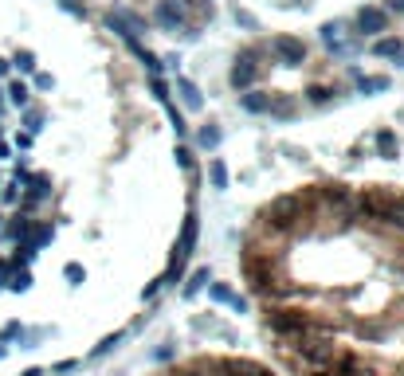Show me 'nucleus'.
Masks as SVG:
<instances>
[{"label":"nucleus","instance_id":"nucleus-1","mask_svg":"<svg viewBox=\"0 0 404 376\" xmlns=\"http://www.w3.org/2000/svg\"><path fill=\"white\" fill-rule=\"evenodd\" d=\"M263 326L282 341H294L302 337V333H330V321L318 317L314 310H294V306H267V314H263Z\"/></svg>","mask_w":404,"mask_h":376},{"label":"nucleus","instance_id":"nucleus-2","mask_svg":"<svg viewBox=\"0 0 404 376\" xmlns=\"http://www.w3.org/2000/svg\"><path fill=\"white\" fill-rule=\"evenodd\" d=\"M392 200H396V192L392 188H361V192H354V208H357V219L361 224H377V228H385V219H389L392 212Z\"/></svg>","mask_w":404,"mask_h":376},{"label":"nucleus","instance_id":"nucleus-3","mask_svg":"<svg viewBox=\"0 0 404 376\" xmlns=\"http://www.w3.org/2000/svg\"><path fill=\"white\" fill-rule=\"evenodd\" d=\"M267 55H275L282 67H298V63H307V43L298 36H275L267 43Z\"/></svg>","mask_w":404,"mask_h":376},{"label":"nucleus","instance_id":"nucleus-4","mask_svg":"<svg viewBox=\"0 0 404 376\" xmlns=\"http://www.w3.org/2000/svg\"><path fill=\"white\" fill-rule=\"evenodd\" d=\"M263 79V67H259L256 59H247V55H235L232 63V75H228V83H232V90H251V86Z\"/></svg>","mask_w":404,"mask_h":376},{"label":"nucleus","instance_id":"nucleus-5","mask_svg":"<svg viewBox=\"0 0 404 376\" xmlns=\"http://www.w3.org/2000/svg\"><path fill=\"white\" fill-rule=\"evenodd\" d=\"M106 24L118 32V36H137V32H149V20L146 16H137V12H130V8H110L106 12Z\"/></svg>","mask_w":404,"mask_h":376},{"label":"nucleus","instance_id":"nucleus-6","mask_svg":"<svg viewBox=\"0 0 404 376\" xmlns=\"http://www.w3.org/2000/svg\"><path fill=\"white\" fill-rule=\"evenodd\" d=\"M153 24H161L165 32H181L184 24H189V16H184V8L177 4V0H157V8H153Z\"/></svg>","mask_w":404,"mask_h":376},{"label":"nucleus","instance_id":"nucleus-7","mask_svg":"<svg viewBox=\"0 0 404 376\" xmlns=\"http://www.w3.org/2000/svg\"><path fill=\"white\" fill-rule=\"evenodd\" d=\"M357 32L361 36H381V32H389V12L381 8V4H365L361 12H357Z\"/></svg>","mask_w":404,"mask_h":376},{"label":"nucleus","instance_id":"nucleus-8","mask_svg":"<svg viewBox=\"0 0 404 376\" xmlns=\"http://www.w3.org/2000/svg\"><path fill=\"white\" fill-rule=\"evenodd\" d=\"M322 43H326L334 55H349V51L357 48V39H345V24L342 20H334V24L322 28Z\"/></svg>","mask_w":404,"mask_h":376},{"label":"nucleus","instance_id":"nucleus-9","mask_svg":"<svg viewBox=\"0 0 404 376\" xmlns=\"http://www.w3.org/2000/svg\"><path fill=\"white\" fill-rule=\"evenodd\" d=\"M209 298H212V302H220V306H232L235 314H244V310H247V302L232 290V286H228V282H216V279H212L209 282Z\"/></svg>","mask_w":404,"mask_h":376},{"label":"nucleus","instance_id":"nucleus-10","mask_svg":"<svg viewBox=\"0 0 404 376\" xmlns=\"http://www.w3.org/2000/svg\"><path fill=\"white\" fill-rule=\"evenodd\" d=\"M373 146H377V153L385 161H396V157H401V137L392 134L389 126H381L377 134H373Z\"/></svg>","mask_w":404,"mask_h":376},{"label":"nucleus","instance_id":"nucleus-11","mask_svg":"<svg viewBox=\"0 0 404 376\" xmlns=\"http://www.w3.org/2000/svg\"><path fill=\"white\" fill-rule=\"evenodd\" d=\"M267 114L271 118H279V121H291L294 114H298V102H294L291 95H271L267 98Z\"/></svg>","mask_w":404,"mask_h":376},{"label":"nucleus","instance_id":"nucleus-12","mask_svg":"<svg viewBox=\"0 0 404 376\" xmlns=\"http://www.w3.org/2000/svg\"><path fill=\"white\" fill-rule=\"evenodd\" d=\"M267 90H259V86H251V90H240V106L247 110V114H267Z\"/></svg>","mask_w":404,"mask_h":376},{"label":"nucleus","instance_id":"nucleus-13","mask_svg":"<svg viewBox=\"0 0 404 376\" xmlns=\"http://www.w3.org/2000/svg\"><path fill=\"white\" fill-rule=\"evenodd\" d=\"M32 224H36V219L28 216V212H16L12 219H8V224H4V235H8V239H28V231H32Z\"/></svg>","mask_w":404,"mask_h":376},{"label":"nucleus","instance_id":"nucleus-14","mask_svg":"<svg viewBox=\"0 0 404 376\" xmlns=\"http://www.w3.org/2000/svg\"><path fill=\"white\" fill-rule=\"evenodd\" d=\"M373 55H377V59H396V55H404V39L401 36H381L377 43H373Z\"/></svg>","mask_w":404,"mask_h":376},{"label":"nucleus","instance_id":"nucleus-15","mask_svg":"<svg viewBox=\"0 0 404 376\" xmlns=\"http://www.w3.org/2000/svg\"><path fill=\"white\" fill-rule=\"evenodd\" d=\"M220 141H224V134H220V126H216V121H204V126H200V130H196V146L200 149H220Z\"/></svg>","mask_w":404,"mask_h":376},{"label":"nucleus","instance_id":"nucleus-16","mask_svg":"<svg viewBox=\"0 0 404 376\" xmlns=\"http://www.w3.org/2000/svg\"><path fill=\"white\" fill-rule=\"evenodd\" d=\"M55 239V228H51V224H44V219H36V224H32V231H28V239H20V243H32V247H48V243Z\"/></svg>","mask_w":404,"mask_h":376},{"label":"nucleus","instance_id":"nucleus-17","mask_svg":"<svg viewBox=\"0 0 404 376\" xmlns=\"http://www.w3.org/2000/svg\"><path fill=\"white\" fill-rule=\"evenodd\" d=\"M177 95H181V102L189 110H200V102H204V98H200V86L189 83V79H177Z\"/></svg>","mask_w":404,"mask_h":376},{"label":"nucleus","instance_id":"nucleus-18","mask_svg":"<svg viewBox=\"0 0 404 376\" xmlns=\"http://www.w3.org/2000/svg\"><path fill=\"white\" fill-rule=\"evenodd\" d=\"M24 184H28V196H36V200H48L51 196V177L48 172H32Z\"/></svg>","mask_w":404,"mask_h":376},{"label":"nucleus","instance_id":"nucleus-19","mask_svg":"<svg viewBox=\"0 0 404 376\" xmlns=\"http://www.w3.org/2000/svg\"><path fill=\"white\" fill-rule=\"evenodd\" d=\"M354 79H357V90H361V95L389 90V79H385V75H354Z\"/></svg>","mask_w":404,"mask_h":376},{"label":"nucleus","instance_id":"nucleus-20","mask_svg":"<svg viewBox=\"0 0 404 376\" xmlns=\"http://www.w3.org/2000/svg\"><path fill=\"white\" fill-rule=\"evenodd\" d=\"M209 282H212V270H209V267H196V270H193V279L184 282V298H193V294H200L204 286H209Z\"/></svg>","mask_w":404,"mask_h":376},{"label":"nucleus","instance_id":"nucleus-21","mask_svg":"<svg viewBox=\"0 0 404 376\" xmlns=\"http://www.w3.org/2000/svg\"><path fill=\"white\" fill-rule=\"evenodd\" d=\"M330 98H338V86H326V83H314L307 90V102L310 106H326V102H330Z\"/></svg>","mask_w":404,"mask_h":376},{"label":"nucleus","instance_id":"nucleus-22","mask_svg":"<svg viewBox=\"0 0 404 376\" xmlns=\"http://www.w3.org/2000/svg\"><path fill=\"white\" fill-rule=\"evenodd\" d=\"M392 317H381V321H369V326H357V333L365 341H385V333H389Z\"/></svg>","mask_w":404,"mask_h":376},{"label":"nucleus","instance_id":"nucleus-23","mask_svg":"<svg viewBox=\"0 0 404 376\" xmlns=\"http://www.w3.org/2000/svg\"><path fill=\"white\" fill-rule=\"evenodd\" d=\"M209 181H212V188H216V192H224V188H228V165H224L220 157L209 161Z\"/></svg>","mask_w":404,"mask_h":376},{"label":"nucleus","instance_id":"nucleus-24","mask_svg":"<svg viewBox=\"0 0 404 376\" xmlns=\"http://www.w3.org/2000/svg\"><path fill=\"white\" fill-rule=\"evenodd\" d=\"M8 290H16V294L32 290V270H28V267H16V275H8Z\"/></svg>","mask_w":404,"mask_h":376},{"label":"nucleus","instance_id":"nucleus-25","mask_svg":"<svg viewBox=\"0 0 404 376\" xmlns=\"http://www.w3.org/2000/svg\"><path fill=\"white\" fill-rule=\"evenodd\" d=\"M24 130L28 134H39L44 130V110L39 106H24Z\"/></svg>","mask_w":404,"mask_h":376},{"label":"nucleus","instance_id":"nucleus-26","mask_svg":"<svg viewBox=\"0 0 404 376\" xmlns=\"http://www.w3.org/2000/svg\"><path fill=\"white\" fill-rule=\"evenodd\" d=\"M4 95H8V102H12V106L24 110V106H28V98H32V90H28L24 83H8V90H4Z\"/></svg>","mask_w":404,"mask_h":376},{"label":"nucleus","instance_id":"nucleus-27","mask_svg":"<svg viewBox=\"0 0 404 376\" xmlns=\"http://www.w3.org/2000/svg\"><path fill=\"white\" fill-rule=\"evenodd\" d=\"M39 251L32 247V243H16V255H12V267H28L32 259H36Z\"/></svg>","mask_w":404,"mask_h":376},{"label":"nucleus","instance_id":"nucleus-28","mask_svg":"<svg viewBox=\"0 0 404 376\" xmlns=\"http://www.w3.org/2000/svg\"><path fill=\"white\" fill-rule=\"evenodd\" d=\"M173 157H177V165H181V169L189 172V177H196V161H193V149L177 146V153H173Z\"/></svg>","mask_w":404,"mask_h":376},{"label":"nucleus","instance_id":"nucleus-29","mask_svg":"<svg viewBox=\"0 0 404 376\" xmlns=\"http://www.w3.org/2000/svg\"><path fill=\"white\" fill-rule=\"evenodd\" d=\"M16 337H24V326H20V321H8V326L0 329V345H8V341H16Z\"/></svg>","mask_w":404,"mask_h":376},{"label":"nucleus","instance_id":"nucleus-30","mask_svg":"<svg viewBox=\"0 0 404 376\" xmlns=\"http://www.w3.org/2000/svg\"><path fill=\"white\" fill-rule=\"evenodd\" d=\"M16 67H20V71H24V75H32V71H36V55H32V51H16Z\"/></svg>","mask_w":404,"mask_h":376},{"label":"nucleus","instance_id":"nucleus-31","mask_svg":"<svg viewBox=\"0 0 404 376\" xmlns=\"http://www.w3.org/2000/svg\"><path fill=\"white\" fill-rule=\"evenodd\" d=\"M149 90H153V98H157V102H169V83H165L161 75H153V83H149Z\"/></svg>","mask_w":404,"mask_h":376},{"label":"nucleus","instance_id":"nucleus-32","mask_svg":"<svg viewBox=\"0 0 404 376\" xmlns=\"http://www.w3.org/2000/svg\"><path fill=\"white\" fill-rule=\"evenodd\" d=\"M0 200H4V204H16V200H20V181L4 184V188H0Z\"/></svg>","mask_w":404,"mask_h":376},{"label":"nucleus","instance_id":"nucleus-33","mask_svg":"<svg viewBox=\"0 0 404 376\" xmlns=\"http://www.w3.org/2000/svg\"><path fill=\"white\" fill-rule=\"evenodd\" d=\"M59 8L63 12H71V16H79V20H86V4L83 0H59Z\"/></svg>","mask_w":404,"mask_h":376},{"label":"nucleus","instance_id":"nucleus-34","mask_svg":"<svg viewBox=\"0 0 404 376\" xmlns=\"http://www.w3.org/2000/svg\"><path fill=\"white\" fill-rule=\"evenodd\" d=\"M165 106H169V121H173V130H177V137L184 134V130H189V126H184V114L177 106H173V102H165Z\"/></svg>","mask_w":404,"mask_h":376},{"label":"nucleus","instance_id":"nucleus-35","mask_svg":"<svg viewBox=\"0 0 404 376\" xmlns=\"http://www.w3.org/2000/svg\"><path fill=\"white\" fill-rule=\"evenodd\" d=\"M63 275H67L71 282H83V279H86V270L79 267V263H67V267H63Z\"/></svg>","mask_w":404,"mask_h":376},{"label":"nucleus","instance_id":"nucleus-36","mask_svg":"<svg viewBox=\"0 0 404 376\" xmlns=\"http://www.w3.org/2000/svg\"><path fill=\"white\" fill-rule=\"evenodd\" d=\"M153 361H157V364L173 361V345H169V341H165V345H157V349H153Z\"/></svg>","mask_w":404,"mask_h":376},{"label":"nucleus","instance_id":"nucleus-37","mask_svg":"<svg viewBox=\"0 0 404 376\" xmlns=\"http://www.w3.org/2000/svg\"><path fill=\"white\" fill-rule=\"evenodd\" d=\"M118 341H122V333H114V337H106L102 345L95 349V357H102V353H110V349H118Z\"/></svg>","mask_w":404,"mask_h":376},{"label":"nucleus","instance_id":"nucleus-38","mask_svg":"<svg viewBox=\"0 0 404 376\" xmlns=\"http://www.w3.org/2000/svg\"><path fill=\"white\" fill-rule=\"evenodd\" d=\"M240 55H247V59H267V48H259V43H251V48H244V51H240Z\"/></svg>","mask_w":404,"mask_h":376},{"label":"nucleus","instance_id":"nucleus-39","mask_svg":"<svg viewBox=\"0 0 404 376\" xmlns=\"http://www.w3.org/2000/svg\"><path fill=\"white\" fill-rule=\"evenodd\" d=\"M161 286H165V282H161V279H153V282H149V286H146V290H142V298H153V294H157Z\"/></svg>","mask_w":404,"mask_h":376},{"label":"nucleus","instance_id":"nucleus-40","mask_svg":"<svg viewBox=\"0 0 404 376\" xmlns=\"http://www.w3.org/2000/svg\"><path fill=\"white\" fill-rule=\"evenodd\" d=\"M235 24H244V28H256V20H251V16H247V12H240V8H235Z\"/></svg>","mask_w":404,"mask_h":376},{"label":"nucleus","instance_id":"nucleus-41","mask_svg":"<svg viewBox=\"0 0 404 376\" xmlns=\"http://www.w3.org/2000/svg\"><path fill=\"white\" fill-rule=\"evenodd\" d=\"M8 275H12V263H8V259H0V282H8Z\"/></svg>","mask_w":404,"mask_h":376},{"label":"nucleus","instance_id":"nucleus-42","mask_svg":"<svg viewBox=\"0 0 404 376\" xmlns=\"http://www.w3.org/2000/svg\"><path fill=\"white\" fill-rule=\"evenodd\" d=\"M36 86H39V90H51L55 83H51V75H36Z\"/></svg>","mask_w":404,"mask_h":376},{"label":"nucleus","instance_id":"nucleus-43","mask_svg":"<svg viewBox=\"0 0 404 376\" xmlns=\"http://www.w3.org/2000/svg\"><path fill=\"white\" fill-rule=\"evenodd\" d=\"M32 137H36V134H28V130H24V134H16V146L28 149V146H32Z\"/></svg>","mask_w":404,"mask_h":376},{"label":"nucleus","instance_id":"nucleus-44","mask_svg":"<svg viewBox=\"0 0 404 376\" xmlns=\"http://www.w3.org/2000/svg\"><path fill=\"white\" fill-rule=\"evenodd\" d=\"M385 12H396V16H404V0H389V8Z\"/></svg>","mask_w":404,"mask_h":376},{"label":"nucleus","instance_id":"nucleus-45","mask_svg":"<svg viewBox=\"0 0 404 376\" xmlns=\"http://www.w3.org/2000/svg\"><path fill=\"white\" fill-rule=\"evenodd\" d=\"M12 149H8V141H4V130H0V157H8Z\"/></svg>","mask_w":404,"mask_h":376},{"label":"nucleus","instance_id":"nucleus-46","mask_svg":"<svg viewBox=\"0 0 404 376\" xmlns=\"http://www.w3.org/2000/svg\"><path fill=\"white\" fill-rule=\"evenodd\" d=\"M8 67H12V63H8V59H0V79H4V75H8Z\"/></svg>","mask_w":404,"mask_h":376},{"label":"nucleus","instance_id":"nucleus-47","mask_svg":"<svg viewBox=\"0 0 404 376\" xmlns=\"http://www.w3.org/2000/svg\"><path fill=\"white\" fill-rule=\"evenodd\" d=\"M24 376H44V373H39V368H28V373Z\"/></svg>","mask_w":404,"mask_h":376},{"label":"nucleus","instance_id":"nucleus-48","mask_svg":"<svg viewBox=\"0 0 404 376\" xmlns=\"http://www.w3.org/2000/svg\"><path fill=\"white\" fill-rule=\"evenodd\" d=\"M153 376H173V368H165V373H153Z\"/></svg>","mask_w":404,"mask_h":376},{"label":"nucleus","instance_id":"nucleus-49","mask_svg":"<svg viewBox=\"0 0 404 376\" xmlns=\"http://www.w3.org/2000/svg\"><path fill=\"white\" fill-rule=\"evenodd\" d=\"M4 353H8V345H0V361H4Z\"/></svg>","mask_w":404,"mask_h":376},{"label":"nucleus","instance_id":"nucleus-50","mask_svg":"<svg viewBox=\"0 0 404 376\" xmlns=\"http://www.w3.org/2000/svg\"><path fill=\"white\" fill-rule=\"evenodd\" d=\"M0 114H4V90H0Z\"/></svg>","mask_w":404,"mask_h":376},{"label":"nucleus","instance_id":"nucleus-51","mask_svg":"<svg viewBox=\"0 0 404 376\" xmlns=\"http://www.w3.org/2000/svg\"><path fill=\"white\" fill-rule=\"evenodd\" d=\"M0 228H4V216H0Z\"/></svg>","mask_w":404,"mask_h":376}]
</instances>
